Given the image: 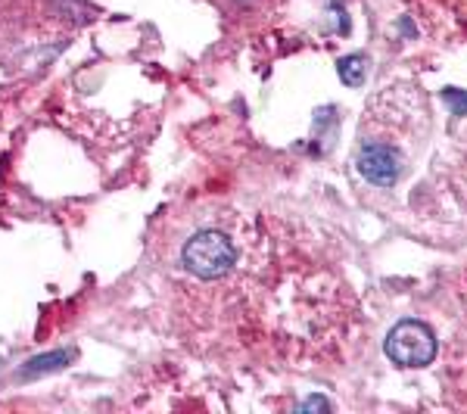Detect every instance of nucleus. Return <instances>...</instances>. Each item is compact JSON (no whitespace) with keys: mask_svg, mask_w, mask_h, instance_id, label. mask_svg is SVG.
<instances>
[{"mask_svg":"<svg viewBox=\"0 0 467 414\" xmlns=\"http://www.w3.org/2000/svg\"><path fill=\"white\" fill-rule=\"evenodd\" d=\"M387 356L393 365L402 367H424L431 365L436 356L433 330L424 321H399V325L387 334Z\"/></svg>","mask_w":467,"mask_h":414,"instance_id":"nucleus-2","label":"nucleus"},{"mask_svg":"<svg viewBox=\"0 0 467 414\" xmlns=\"http://www.w3.org/2000/svg\"><path fill=\"white\" fill-rule=\"evenodd\" d=\"M358 171L368 184L393 187L399 175H402V156L389 144H378V140H365L358 150Z\"/></svg>","mask_w":467,"mask_h":414,"instance_id":"nucleus-3","label":"nucleus"},{"mask_svg":"<svg viewBox=\"0 0 467 414\" xmlns=\"http://www.w3.org/2000/svg\"><path fill=\"white\" fill-rule=\"evenodd\" d=\"M446 103H449V109L455 112V116H467V94H464V90L449 88L446 90Z\"/></svg>","mask_w":467,"mask_h":414,"instance_id":"nucleus-6","label":"nucleus"},{"mask_svg":"<svg viewBox=\"0 0 467 414\" xmlns=\"http://www.w3.org/2000/svg\"><path fill=\"white\" fill-rule=\"evenodd\" d=\"M181 265L200 281H218L237 265V246L234 240L218 228L197 231L181 250Z\"/></svg>","mask_w":467,"mask_h":414,"instance_id":"nucleus-1","label":"nucleus"},{"mask_svg":"<svg viewBox=\"0 0 467 414\" xmlns=\"http://www.w3.org/2000/svg\"><path fill=\"white\" fill-rule=\"evenodd\" d=\"M340 78L346 85L358 88L365 81V57H346L340 59Z\"/></svg>","mask_w":467,"mask_h":414,"instance_id":"nucleus-5","label":"nucleus"},{"mask_svg":"<svg viewBox=\"0 0 467 414\" xmlns=\"http://www.w3.org/2000/svg\"><path fill=\"white\" fill-rule=\"evenodd\" d=\"M306 409H330V402H324V398H308V402H303V411Z\"/></svg>","mask_w":467,"mask_h":414,"instance_id":"nucleus-7","label":"nucleus"},{"mask_svg":"<svg viewBox=\"0 0 467 414\" xmlns=\"http://www.w3.org/2000/svg\"><path fill=\"white\" fill-rule=\"evenodd\" d=\"M75 358H78V349H72V346L44 352V356L28 358L26 365L19 367L16 380H41V378H47V374H57V371H63V367H69Z\"/></svg>","mask_w":467,"mask_h":414,"instance_id":"nucleus-4","label":"nucleus"}]
</instances>
